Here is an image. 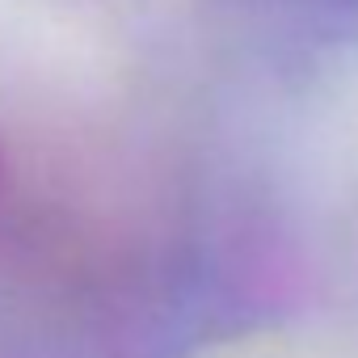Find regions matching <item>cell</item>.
<instances>
[{"mask_svg":"<svg viewBox=\"0 0 358 358\" xmlns=\"http://www.w3.org/2000/svg\"><path fill=\"white\" fill-rule=\"evenodd\" d=\"M5 173H9V156H5V148H0V190H5Z\"/></svg>","mask_w":358,"mask_h":358,"instance_id":"cell-1","label":"cell"}]
</instances>
